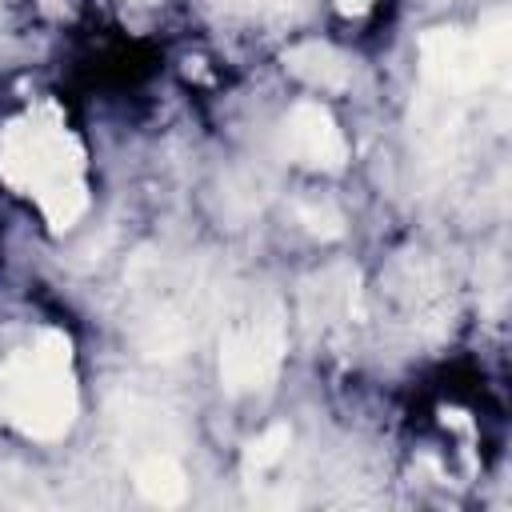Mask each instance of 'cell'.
I'll list each match as a JSON object with an SVG mask.
<instances>
[{
    "label": "cell",
    "mask_w": 512,
    "mask_h": 512,
    "mask_svg": "<svg viewBox=\"0 0 512 512\" xmlns=\"http://www.w3.org/2000/svg\"><path fill=\"white\" fill-rule=\"evenodd\" d=\"M296 220H300L312 236H320V240L344 236V216H340L328 200H300V204H296Z\"/></svg>",
    "instance_id": "obj_8"
},
{
    "label": "cell",
    "mask_w": 512,
    "mask_h": 512,
    "mask_svg": "<svg viewBox=\"0 0 512 512\" xmlns=\"http://www.w3.org/2000/svg\"><path fill=\"white\" fill-rule=\"evenodd\" d=\"M284 64H288V72L300 76L304 84H312V88H328V92L348 88V80H352V64H348V56L336 52L332 44H320V40H304V44L288 48V52H284Z\"/></svg>",
    "instance_id": "obj_5"
},
{
    "label": "cell",
    "mask_w": 512,
    "mask_h": 512,
    "mask_svg": "<svg viewBox=\"0 0 512 512\" xmlns=\"http://www.w3.org/2000/svg\"><path fill=\"white\" fill-rule=\"evenodd\" d=\"M288 444H292V428L288 424H272L268 432H260L248 448H244V472L252 476H260V472H268L272 464H280L284 456H288Z\"/></svg>",
    "instance_id": "obj_7"
},
{
    "label": "cell",
    "mask_w": 512,
    "mask_h": 512,
    "mask_svg": "<svg viewBox=\"0 0 512 512\" xmlns=\"http://www.w3.org/2000/svg\"><path fill=\"white\" fill-rule=\"evenodd\" d=\"M0 176L32 196L48 224L64 232L88 208L84 184V148L68 132L64 116L52 104H40L16 116L0 136Z\"/></svg>",
    "instance_id": "obj_1"
},
{
    "label": "cell",
    "mask_w": 512,
    "mask_h": 512,
    "mask_svg": "<svg viewBox=\"0 0 512 512\" xmlns=\"http://www.w3.org/2000/svg\"><path fill=\"white\" fill-rule=\"evenodd\" d=\"M284 360V320L276 304L236 316L220 340V380L228 392L268 388Z\"/></svg>",
    "instance_id": "obj_3"
},
{
    "label": "cell",
    "mask_w": 512,
    "mask_h": 512,
    "mask_svg": "<svg viewBox=\"0 0 512 512\" xmlns=\"http://www.w3.org/2000/svg\"><path fill=\"white\" fill-rule=\"evenodd\" d=\"M284 152L296 164L340 172L344 160H348V140H344V132L336 128V120L324 104L300 100L284 120Z\"/></svg>",
    "instance_id": "obj_4"
},
{
    "label": "cell",
    "mask_w": 512,
    "mask_h": 512,
    "mask_svg": "<svg viewBox=\"0 0 512 512\" xmlns=\"http://www.w3.org/2000/svg\"><path fill=\"white\" fill-rule=\"evenodd\" d=\"M136 492H140L148 504H156V508H176V504H184V496H188L184 468H180L172 456L152 452V456H144V460L136 464Z\"/></svg>",
    "instance_id": "obj_6"
},
{
    "label": "cell",
    "mask_w": 512,
    "mask_h": 512,
    "mask_svg": "<svg viewBox=\"0 0 512 512\" xmlns=\"http://www.w3.org/2000/svg\"><path fill=\"white\" fill-rule=\"evenodd\" d=\"M0 420L32 440H60L76 420L72 344L64 332H40L0 368Z\"/></svg>",
    "instance_id": "obj_2"
}]
</instances>
